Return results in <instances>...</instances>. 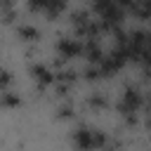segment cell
Segmentation results:
<instances>
[{"instance_id": "cell-6", "label": "cell", "mask_w": 151, "mask_h": 151, "mask_svg": "<svg viewBox=\"0 0 151 151\" xmlns=\"http://www.w3.org/2000/svg\"><path fill=\"white\" fill-rule=\"evenodd\" d=\"M17 33H19V38H21V40H28V42H33V40H38V38H40V31H38L35 26H26V24H24V26H19V28H17Z\"/></svg>"}, {"instance_id": "cell-5", "label": "cell", "mask_w": 151, "mask_h": 151, "mask_svg": "<svg viewBox=\"0 0 151 151\" xmlns=\"http://www.w3.org/2000/svg\"><path fill=\"white\" fill-rule=\"evenodd\" d=\"M31 73H33L35 83H38V85H42V87H47V85H52V83H54V73H52L47 66H42V64H40V66H33V71H31Z\"/></svg>"}, {"instance_id": "cell-3", "label": "cell", "mask_w": 151, "mask_h": 151, "mask_svg": "<svg viewBox=\"0 0 151 151\" xmlns=\"http://www.w3.org/2000/svg\"><path fill=\"white\" fill-rule=\"evenodd\" d=\"M28 7L31 12H40L47 19H54L66 9V0H28Z\"/></svg>"}, {"instance_id": "cell-9", "label": "cell", "mask_w": 151, "mask_h": 151, "mask_svg": "<svg viewBox=\"0 0 151 151\" xmlns=\"http://www.w3.org/2000/svg\"><path fill=\"white\" fill-rule=\"evenodd\" d=\"M9 83H12V76H9L5 68H0V90H7Z\"/></svg>"}, {"instance_id": "cell-2", "label": "cell", "mask_w": 151, "mask_h": 151, "mask_svg": "<svg viewBox=\"0 0 151 151\" xmlns=\"http://www.w3.org/2000/svg\"><path fill=\"white\" fill-rule=\"evenodd\" d=\"M73 144L78 149H104L106 146V137L99 130L92 127H78L73 132Z\"/></svg>"}, {"instance_id": "cell-12", "label": "cell", "mask_w": 151, "mask_h": 151, "mask_svg": "<svg viewBox=\"0 0 151 151\" xmlns=\"http://www.w3.org/2000/svg\"><path fill=\"white\" fill-rule=\"evenodd\" d=\"M12 5H14V0H0V7L2 9H12Z\"/></svg>"}, {"instance_id": "cell-10", "label": "cell", "mask_w": 151, "mask_h": 151, "mask_svg": "<svg viewBox=\"0 0 151 151\" xmlns=\"http://www.w3.org/2000/svg\"><path fill=\"white\" fill-rule=\"evenodd\" d=\"M90 104L92 106H106V99L101 97V92H97L94 97H90Z\"/></svg>"}, {"instance_id": "cell-11", "label": "cell", "mask_w": 151, "mask_h": 151, "mask_svg": "<svg viewBox=\"0 0 151 151\" xmlns=\"http://www.w3.org/2000/svg\"><path fill=\"white\" fill-rule=\"evenodd\" d=\"M59 116H61V118H68V116H71V106H61V109H59Z\"/></svg>"}, {"instance_id": "cell-1", "label": "cell", "mask_w": 151, "mask_h": 151, "mask_svg": "<svg viewBox=\"0 0 151 151\" xmlns=\"http://www.w3.org/2000/svg\"><path fill=\"white\" fill-rule=\"evenodd\" d=\"M142 104H144L142 92H139L134 85H130V87H125V92H123V97H120V101H118V111H120L127 120H134V113L142 109Z\"/></svg>"}, {"instance_id": "cell-4", "label": "cell", "mask_w": 151, "mask_h": 151, "mask_svg": "<svg viewBox=\"0 0 151 151\" xmlns=\"http://www.w3.org/2000/svg\"><path fill=\"white\" fill-rule=\"evenodd\" d=\"M57 52L64 59L83 57V38H61V40H57Z\"/></svg>"}, {"instance_id": "cell-8", "label": "cell", "mask_w": 151, "mask_h": 151, "mask_svg": "<svg viewBox=\"0 0 151 151\" xmlns=\"http://www.w3.org/2000/svg\"><path fill=\"white\" fill-rule=\"evenodd\" d=\"M19 97H14L12 92H7V90H2V94H0V104L2 106H19Z\"/></svg>"}, {"instance_id": "cell-7", "label": "cell", "mask_w": 151, "mask_h": 151, "mask_svg": "<svg viewBox=\"0 0 151 151\" xmlns=\"http://www.w3.org/2000/svg\"><path fill=\"white\" fill-rule=\"evenodd\" d=\"M132 12L137 17H142V19H149L151 17V0H137L134 7H132Z\"/></svg>"}]
</instances>
